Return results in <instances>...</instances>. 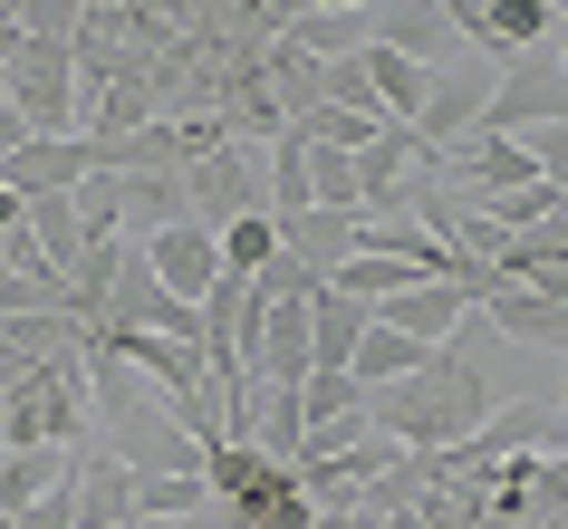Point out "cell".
Here are the masks:
<instances>
[{
	"label": "cell",
	"mask_w": 568,
	"mask_h": 529,
	"mask_svg": "<svg viewBox=\"0 0 568 529\" xmlns=\"http://www.w3.org/2000/svg\"><path fill=\"white\" fill-rule=\"evenodd\" d=\"M280 251L300 269H318V279H337V261H357V212H328V203L280 212Z\"/></svg>",
	"instance_id": "obj_11"
},
{
	"label": "cell",
	"mask_w": 568,
	"mask_h": 529,
	"mask_svg": "<svg viewBox=\"0 0 568 529\" xmlns=\"http://www.w3.org/2000/svg\"><path fill=\"white\" fill-rule=\"evenodd\" d=\"M20 212H30V203H20V193H10V183H0V241L20 232Z\"/></svg>",
	"instance_id": "obj_31"
},
{
	"label": "cell",
	"mask_w": 568,
	"mask_h": 529,
	"mask_svg": "<svg viewBox=\"0 0 568 529\" xmlns=\"http://www.w3.org/2000/svg\"><path fill=\"white\" fill-rule=\"evenodd\" d=\"M280 39H290V49H308L318 68H328V59H357V49H366V10H300Z\"/></svg>",
	"instance_id": "obj_20"
},
{
	"label": "cell",
	"mask_w": 568,
	"mask_h": 529,
	"mask_svg": "<svg viewBox=\"0 0 568 529\" xmlns=\"http://www.w3.org/2000/svg\"><path fill=\"white\" fill-rule=\"evenodd\" d=\"M473 212L501 241H520V232H539V222H559V183H510V193H491V203H473Z\"/></svg>",
	"instance_id": "obj_22"
},
{
	"label": "cell",
	"mask_w": 568,
	"mask_h": 529,
	"mask_svg": "<svg viewBox=\"0 0 568 529\" xmlns=\"http://www.w3.org/2000/svg\"><path fill=\"white\" fill-rule=\"evenodd\" d=\"M300 414H308V424H357L366 385L347 376V366H308V376H300Z\"/></svg>",
	"instance_id": "obj_23"
},
{
	"label": "cell",
	"mask_w": 568,
	"mask_h": 529,
	"mask_svg": "<svg viewBox=\"0 0 568 529\" xmlns=\"http://www.w3.org/2000/svg\"><path fill=\"white\" fill-rule=\"evenodd\" d=\"M97 164H88V135H30L20 154H0V183L20 193V203H39V193H78Z\"/></svg>",
	"instance_id": "obj_7"
},
{
	"label": "cell",
	"mask_w": 568,
	"mask_h": 529,
	"mask_svg": "<svg viewBox=\"0 0 568 529\" xmlns=\"http://www.w3.org/2000/svg\"><path fill=\"white\" fill-rule=\"evenodd\" d=\"M10 106H20L30 135H78V49L20 39V59H10Z\"/></svg>",
	"instance_id": "obj_3"
},
{
	"label": "cell",
	"mask_w": 568,
	"mask_h": 529,
	"mask_svg": "<svg viewBox=\"0 0 568 529\" xmlns=\"http://www.w3.org/2000/svg\"><path fill=\"white\" fill-rule=\"evenodd\" d=\"M261 154H270V145H241V135H232L222 154L183 164V212H193V222H212V232H222V222H241V212H270Z\"/></svg>",
	"instance_id": "obj_4"
},
{
	"label": "cell",
	"mask_w": 568,
	"mask_h": 529,
	"mask_svg": "<svg viewBox=\"0 0 568 529\" xmlns=\"http://www.w3.org/2000/svg\"><path fill=\"white\" fill-rule=\"evenodd\" d=\"M530 125H568V68L549 59V49L510 59L501 88H491V106H481V135H530Z\"/></svg>",
	"instance_id": "obj_5"
},
{
	"label": "cell",
	"mask_w": 568,
	"mask_h": 529,
	"mask_svg": "<svg viewBox=\"0 0 568 529\" xmlns=\"http://www.w3.org/2000/svg\"><path fill=\"white\" fill-rule=\"evenodd\" d=\"M251 452L261 462H300V442H308V414H300V385H261L251 395Z\"/></svg>",
	"instance_id": "obj_15"
},
{
	"label": "cell",
	"mask_w": 568,
	"mask_h": 529,
	"mask_svg": "<svg viewBox=\"0 0 568 529\" xmlns=\"http://www.w3.org/2000/svg\"><path fill=\"white\" fill-rule=\"evenodd\" d=\"M154 116H164V106H154V68L88 88V135H135V125H154Z\"/></svg>",
	"instance_id": "obj_18"
},
{
	"label": "cell",
	"mask_w": 568,
	"mask_h": 529,
	"mask_svg": "<svg viewBox=\"0 0 568 529\" xmlns=\"http://www.w3.org/2000/svg\"><path fill=\"white\" fill-rule=\"evenodd\" d=\"M366 39H386V49H405L415 68H444L463 39H453L444 0H376V20H366Z\"/></svg>",
	"instance_id": "obj_9"
},
{
	"label": "cell",
	"mask_w": 568,
	"mask_h": 529,
	"mask_svg": "<svg viewBox=\"0 0 568 529\" xmlns=\"http://www.w3.org/2000/svg\"><path fill=\"white\" fill-rule=\"evenodd\" d=\"M520 154H530L539 183H559V193H568V125H530V135H520Z\"/></svg>",
	"instance_id": "obj_29"
},
{
	"label": "cell",
	"mask_w": 568,
	"mask_h": 529,
	"mask_svg": "<svg viewBox=\"0 0 568 529\" xmlns=\"http://www.w3.org/2000/svg\"><path fill=\"white\" fill-rule=\"evenodd\" d=\"M10 520H20V529H78V471H68V481H49V491H39L30 510H10Z\"/></svg>",
	"instance_id": "obj_28"
},
{
	"label": "cell",
	"mask_w": 568,
	"mask_h": 529,
	"mask_svg": "<svg viewBox=\"0 0 568 529\" xmlns=\"http://www.w3.org/2000/svg\"><path fill=\"white\" fill-rule=\"evenodd\" d=\"M549 405H559V434H568V385H559V395H549Z\"/></svg>",
	"instance_id": "obj_35"
},
{
	"label": "cell",
	"mask_w": 568,
	"mask_h": 529,
	"mask_svg": "<svg viewBox=\"0 0 568 529\" xmlns=\"http://www.w3.org/2000/svg\"><path fill=\"white\" fill-rule=\"evenodd\" d=\"M125 520H135V462L116 442L106 452L78 442V529H125Z\"/></svg>",
	"instance_id": "obj_10"
},
{
	"label": "cell",
	"mask_w": 568,
	"mask_h": 529,
	"mask_svg": "<svg viewBox=\"0 0 568 529\" xmlns=\"http://www.w3.org/2000/svg\"><path fill=\"white\" fill-rule=\"evenodd\" d=\"M308 10H376V0H308Z\"/></svg>",
	"instance_id": "obj_34"
},
{
	"label": "cell",
	"mask_w": 568,
	"mask_h": 529,
	"mask_svg": "<svg viewBox=\"0 0 568 529\" xmlns=\"http://www.w3.org/2000/svg\"><path fill=\"white\" fill-rule=\"evenodd\" d=\"M20 145H30V125H20V106L0 96V154H20Z\"/></svg>",
	"instance_id": "obj_30"
},
{
	"label": "cell",
	"mask_w": 568,
	"mask_h": 529,
	"mask_svg": "<svg viewBox=\"0 0 568 529\" xmlns=\"http://www.w3.org/2000/svg\"><path fill=\"white\" fill-rule=\"evenodd\" d=\"M549 59H559V68H568V10H559V30H549Z\"/></svg>",
	"instance_id": "obj_32"
},
{
	"label": "cell",
	"mask_w": 568,
	"mask_h": 529,
	"mask_svg": "<svg viewBox=\"0 0 568 529\" xmlns=\"http://www.w3.org/2000/svg\"><path fill=\"white\" fill-rule=\"evenodd\" d=\"M261 183H270V222H280V212H308V145L300 135H280V145L261 154Z\"/></svg>",
	"instance_id": "obj_24"
},
{
	"label": "cell",
	"mask_w": 568,
	"mask_h": 529,
	"mask_svg": "<svg viewBox=\"0 0 568 529\" xmlns=\"http://www.w3.org/2000/svg\"><path fill=\"white\" fill-rule=\"evenodd\" d=\"M135 251H145V269L183 298V308H203L212 279H222V232H212V222H164V232H145Z\"/></svg>",
	"instance_id": "obj_6"
},
{
	"label": "cell",
	"mask_w": 568,
	"mask_h": 529,
	"mask_svg": "<svg viewBox=\"0 0 568 529\" xmlns=\"http://www.w3.org/2000/svg\"><path fill=\"white\" fill-rule=\"evenodd\" d=\"M366 298H337V289H318L308 298V366H347L357 356V337H366Z\"/></svg>",
	"instance_id": "obj_16"
},
{
	"label": "cell",
	"mask_w": 568,
	"mask_h": 529,
	"mask_svg": "<svg viewBox=\"0 0 568 529\" xmlns=\"http://www.w3.org/2000/svg\"><path fill=\"white\" fill-rule=\"evenodd\" d=\"M473 318H491L501 337H520V347H559V356H568V298H539V289L491 279V289L473 298Z\"/></svg>",
	"instance_id": "obj_8"
},
{
	"label": "cell",
	"mask_w": 568,
	"mask_h": 529,
	"mask_svg": "<svg viewBox=\"0 0 568 529\" xmlns=\"http://www.w3.org/2000/svg\"><path fill=\"white\" fill-rule=\"evenodd\" d=\"M78 30H88V0H30V10H20V39H49V49H78Z\"/></svg>",
	"instance_id": "obj_26"
},
{
	"label": "cell",
	"mask_w": 568,
	"mask_h": 529,
	"mask_svg": "<svg viewBox=\"0 0 568 529\" xmlns=\"http://www.w3.org/2000/svg\"><path fill=\"white\" fill-rule=\"evenodd\" d=\"M135 520H212V481L193 471H135Z\"/></svg>",
	"instance_id": "obj_19"
},
{
	"label": "cell",
	"mask_w": 568,
	"mask_h": 529,
	"mask_svg": "<svg viewBox=\"0 0 568 529\" xmlns=\"http://www.w3.org/2000/svg\"><path fill=\"white\" fill-rule=\"evenodd\" d=\"M318 289H328V279H318V269H300L290 251H270V269L251 279V298H318Z\"/></svg>",
	"instance_id": "obj_27"
},
{
	"label": "cell",
	"mask_w": 568,
	"mask_h": 529,
	"mask_svg": "<svg viewBox=\"0 0 568 529\" xmlns=\"http://www.w3.org/2000/svg\"><path fill=\"white\" fill-rule=\"evenodd\" d=\"M491 88H501V68H491V59H444V68H434V88H424L415 125H405V135H415V164H434L444 145H463V135L481 125V106H491Z\"/></svg>",
	"instance_id": "obj_2"
},
{
	"label": "cell",
	"mask_w": 568,
	"mask_h": 529,
	"mask_svg": "<svg viewBox=\"0 0 568 529\" xmlns=\"http://www.w3.org/2000/svg\"><path fill=\"white\" fill-rule=\"evenodd\" d=\"M357 68H366V88H376V106H386V125H415L424 88H434V68H415L405 49H386V39H366Z\"/></svg>",
	"instance_id": "obj_14"
},
{
	"label": "cell",
	"mask_w": 568,
	"mask_h": 529,
	"mask_svg": "<svg viewBox=\"0 0 568 529\" xmlns=\"http://www.w3.org/2000/svg\"><path fill=\"white\" fill-rule=\"evenodd\" d=\"M261 78H270V106H280L290 125H300L308 106H318V59H308V49H290V39H270Z\"/></svg>",
	"instance_id": "obj_21"
},
{
	"label": "cell",
	"mask_w": 568,
	"mask_h": 529,
	"mask_svg": "<svg viewBox=\"0 0 568 529\" xmlns=\"http://www.w3.org/2000/svg\"><path fill=\"white\" fill-rule=\"evenodd\" d=\"M270 251H280V222H270V212H241V222H222V269H232V279H261Z\"/></svg>",
	"instance_id": "obj_25"
},
{
	"label": "cell",
	"mask_w": 568,
	"mask_h": 529,
	"mask_svg": "<svg viewBox=\"0 0 568 529\" xmlns=\"http://www.w3.org/2000/svg\"><path fill=\"white\" fill-rule=\"evenodd\" d=\"M20 232H30V251L59 269V279L88 261V212H78V193H39V203L20 212Z\"/></svg>",
	"instance_id": "obj_13"
},
{
	"label": "cell",
	"mask_w": 568,
	"mask_h": 529,
	"mask_svg": "<svg viewBox=\"0 0 568 529\" xmlns=\"http://www.w3.org/2000/svg\"><path fill=\"white\" fill-rule=\"evenodd\" d=\"M405 164H415V135H405V125H376V135L357 145V212L415 203V174H405Z\"/></svg>",
	"instance_id": "obj_12"
},
{
	"label": "cell",
	"mask_w": 568,
	"mask_h": 529,
	"mask_svg": "<svg viewBox=\"0 0 568 529\" xmlns=\"http://www.w3.org/2000/svg\"><path fill=\"white\" fill-rule=\"evenodd\" d=\"M125 529H212V520H125Z\"/></svg>",
	"instance_id": "obj_33"
},
{
	"label": "cell",
	"mask_w": 568,
	"mask_h": 529,
	"mask_svg": "<svg viewBox=\"0 0 568 529\" xmlns=\"http://www.w3.org/2000/svg\"><path fill=\"white\" fill-rule=\"evenodd\" d=\"M0 529H20V520H10V510H0Z\"/></svg>",
	"instance_id": "obj_36"
},
{
	"label": "cell",
	"mask_w": 568,
	"mask_h": 529,
	"mask_svg": "<svg viewBox=\"0 0 568 529\" xmlns=\"http://www.w3.org/2000/svg\"><path fill=\"white\" fill-rule=\"evenodd\" d=\"M424 356L434 347H415V337H405V327H386V318H366V337H357V356H347V376L366 385V395H376V385H405L424 366Z\"/></svg>",
	"instance_id": "obj_17"
},
{
	"label": "cell",
	"mask_w": 568,
	"mask_h": 529,
	"mask_svg": "<svg viewBox=\"0 0 568 529\" xmlns=\"http://www.w3.org/2000/svg\"><path fill=\"white\" fill-rule=\"evenodd\" d=\"M481 414H491V376H481V356L463 337H444L405 385H376L366 395V424L386 442H405V452H444V442L473 434Z\"/></svg>",
	"instance_id": "obj_1"
}]
</instances>
